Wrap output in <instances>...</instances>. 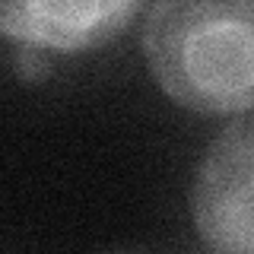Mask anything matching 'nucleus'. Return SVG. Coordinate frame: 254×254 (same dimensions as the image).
Instances as JSON below:
<instances>
[{"label":"nucleus","mask_w":254,"mask_h":254,"mask_svg":"<svg viewBox=\"0 0 254 254\" xmlns=\"http://www.w3.org/2000/svg\"><path fill=\"white\" fill-rule=\"evenodd\" d=\"M143 51L181 105L210 115L254 108V0H159L143 22Z\"/></svg>","instance_id":"obj_1"},{"label":"nucleus","mask_w":254,"mask_h":254,"mask_svg":"<svg viewBox=\"0 0 254 254\" xmlns=\"http://www.w3.org/2000/svg\"><path fill=\"white\" fill-rule=\"evenodd\" d=\"M16 67H19V73L29 76V79H42V76L51 73V61H48L38 48H29V45L19 48V54H16Z\"/></svg>","instance_id":"obj_4"},{"label":"nucleus","mask_w":254,"mask_h":254,"mask_svg":"<svg viewBox=\"0 0 254 254\" xmlns=\"http://www.w3.org/2000/svg\"><path fill=\"white\" fill-rule=\"evenodd\" d=\"M140 10V0H19L0 3V32L29 48L76 51L115 38Z\"/></svg>","instance_id":"obj_3"},{"label":"nucleus","mask_w":254,"mask_h":254,"mask_svg":"<svg viewBox=\"0 0 254 254\" xmlns=\"http://www.w3.org/2000/svg\"><path fill=\"white\" fill-rule=\"evenodd\" d=\"M190 216L213 254H254V108L206 146L190 188Z\"/></svg>","instance_id":"obj_2"}]
</instances>
